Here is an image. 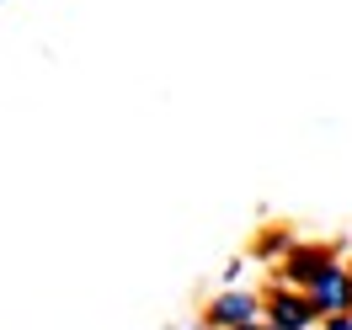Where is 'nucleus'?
I'll use <instances>...</instances> for the list:
<instances>
[{"mask_svg": "<svg viewBox=\"0 0 352 330\" xmlns=\"http://www.w3.org/2000/svg\"><path fill=\"white\" fill-rule=\"evenodd\" d=\"M245 330H267V320H262V325H245Z\"/></svg>", "mask_w": 352, "mask_h": 330, "instance_id": "423d86ee", "label": "nucleus"}, {"mask_svg": "<svg viewBox=\"0 0 352 330\" xmlns=\"http://www.w3.org/2000/svg\"><path fill=\"white\" fill-rule=\"evenodd\" d=\"M305 293L315 298V309H320V325H326L331 314H352V266L336 261L331 272H320Z\"/></svg>", "mask_w": 352, "mask_h": 330, "instance_id": "7ed1b4c3", "label": "nucleus"}, {"mask_svg": "<svg viewBox=\"0 0 352 330\" xmlns=\"http://www.w3.org/2000/svg\"><path fill=\"white\" fill-rule=\"evenodd\" d=\"M267 325L272 330H320V309H315V298H309L305 287H267Z\"/></svg>", "mask_w": 352, "mask_h": 330, "instance_id": "f03ea898", "label": "nucleus"}, {"mask_svg": "<svg viewBox=\"0 0 352 330\" xmlns=\"http://www.w3.org/2000/svg\"><path fill=\"white\" fill-rule=\"evenodd\" d=\"M262 320H267V298L251 293V287H224L203 309V325H214V330H245V325H262Z\"/></svg>", "mask_w": 352, "mask_h": 330, "instance_id": "f257e3e1", "label": "nucleus"}, {"mask_svg": "<svg viewBox=\"0 0 352 330\" xmlns=\"http://www.w3.org/2000/svg\"><path fill=\"white\" fill-rule=\"evenodd\" d=\"M336 266V250L331 245H294L283 256V283L288 287H309L320 272H331Z\"/></svg>", "mask_w": 352, "mask_h": 330, "instance_id": "20e7f679", "label": "nucleus"}, {"mask_svg": "<svg viewBox=\"0 0 352 330\" xmlns=\"http://www.w3.org/2000/svg\"><path fill=\"white\" fill-rule=\"evenodd\" d=\"M320 330H352V314H331V320H326Z\"/></svg>", "mask_w": 352, "mask_h": 330, "instance_id": "39448f33", "label": "nucleus"}]
</instances>
